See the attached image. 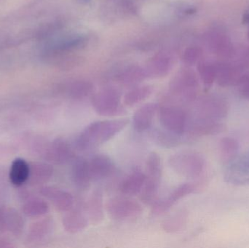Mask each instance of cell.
Wrapping results in <instances>:
<instances>
[{"label": "cell", "instance_id": "obj_1", "mask_svg": "<svg viewBox=\"0 0 249 248\" xmlns=\"http://www.w3.org/2000/svg\"><path fill=\"white\" fill-rule=\"evenodd\" d=\"M228 108L225 102L216 99L200 102L189 118L187 132L190 138L216 135L223 130L222 121L226 117Z\"/></svg>", "mask_w": 249, "mask_h": 248}, {"label": "cell", "instance_id": "obj_16", "mask_svg": "<svg viewBox=\"0 0 249 248\" xmlns=\"http://www.w3.org/2000/svg\"><path fill=\"white\" fill-rule=\"evenodd\" d=\"M89 222L97 225L105 218L104 212L103 193L99 189H94L89 195L84 205Z\"/></svg>", "mask_w": 249, "mask_h": 248}, {"label": "cell", "instance_id": "obj_36", "mask_svg": "<svg viewBox=\"0 0 249 248\" xmlns=\"http://www.w3.org/2000/svg\"><path fill=\"white\" fill-rule=\"evenodd\" d=\"M78 1L80 4H89V3H90V1H91V0H78Z\"/></svg>", "mask_w": 249, "mask_h": 248}, {"label": "cell", "instance_id": "obj_26", "mask_svg": "<svg viewBox=\"0 0 249 248\" xmlns=\"http://www.w3.org/2000/svg\"><path fill=\"white\" fill-rule=\"evenodd\" d=\"M239 149V143L235 138L231 137L222 138L219 143L221 160L229 164L238 157Z\"/></svg>", "mask_w": 249, "mask_h": 248}, {"label": "cell", "instance_id": "obj_3", "mask_svg": "<svg viewBox=\"0 0 249 248\" xmlns=\"http://www.w3.org/2000/svg\"><path fill=\"white\" fill-rule=\"evenodd\" d=\"M170 167L178 176L190 179H200L206 171L204 157L195 151H180L168 159Z\"/></svg>", "mask_w": 249, "mask_h": 248}, {"label": "cell", "instance_id": "obj_33", "mask_svg": "<svg viewBox=\"0 0 249 248\" xmlns=\"http://www.w3.org/2000/svg\"><path fill=\"white\" fill-rule=\"evenodd\" d=\"M199 55H200V51H199L197 48H188V49L184 52V62L187 63V64H193V63L196 62V60L198 58Z\"/></svg>", "mask_w": 249, "mask_h": 248}, {"label": "cell", "instance_id": "obj_32", "mask_svg": "<svg viewBox=\"0 0 249 248\" xmlns=\"http://www.w3.org/2000/svg\"><path fill=\"white\" fill-rule=\"evenodd\" d=\"M200 74H201L202 80L206 86L211 85L213 83L215 78L214 72L212 68L209 67H203L200 69Z\"/></svg>", "mask_w": 249, "mask_h": 248}, {"label": "cell", "instance_id": "obj_17", "mask_svg": "<svg viewBox=\"0 0 249 248\" xmlns=\"http://www.w3.org/2000/svg\"><path fill=\"white\" fill-rule=\"evenodd\" d=\"M158 106L157 103H146L134 112L133 125L135 131L142 132L150 129L158 113Z\"/></svg>", "mask_w": 249, "mask_h": 248}, {"label": "cell", "instance_id": "obj_13", "mask_svg": "<svg viewBox=\"0 0 249 248\" xmlns=\"http://www.w3.org/2000/svg\"><path fill=\"white\" fill-rule=\"evenodd\" d=\"M63 217L62 224L64 230L67 233L74 234L86 230L89 224L85 208L79 205L73 207L70 211L65 212Z\"/></svg>", "mask_w": 249, "mask_h": 248}, {"label": "cell", "instance_id": "obj_25", "mask_svg": "<svg viewBox=\"0 0 249 248\" xmlns=\"http://www.w3.org/2000/svg\"><path fill=\"white\" fill-rule=\"evenodd\" d=\"M160 182V179L146 176L144 186L142 192H140L141 200L145 205L152 206L159 199L158 194H159Z\"/></svg>", "mask_w": 249, "mask_h": 248}, {"label": "cell", "instance_id": "obj_15", "mask_svg": "<svg viewBox=\"0 0 249 248\" xmlns=\"http://www.w3.org/2000/svg\"><path fill=\"white\" fill-rule=\"evenodd\" d=\"M71 179L74 186L79 190L86 191L89 189L92 179L87 160L82 157H75L73 159Z\"/></svg>", "mask_w": 249, "mask_h": 248}, {"label": "cell", "instance_id": "obj_10", "mask_svg": "<svg viewBox=\"0 0 249 248\" xmlns=\"http://www.w3.org/2000/svg\"><path fill=\"white\" fill-rule=\"evenodd\" d=\"M225 180L235 186L249 184V151L240 157L238 156L228 164Z\"/></svg>", "mask_w": 249, "mask_h": 248}, {"label": "cell", "instance_id": "obj_30", "mask_svg": "<svg viewBox=\"0 0 249 248\" xmlns=\"http://www.w3.org/2000/svg\"><path fill=\"white\" fill-rule=\"evenodd\" d=\"M153 88L145 85L136 87L127 92L124 96V103L127 106H134L147 99L152 95Z\"/></svg>", "mask_w": 249, "mask_h": 248}, {"label": "cell", "instance_id": "obj_8", "mask_svg": "<svg viewBox=\"0 0 249 248\" xmlns=\"http://www.w3.org/2000/svg\"><path fill=\"white\" fill-rule=\"evenodd\" d=\"M40 151L45 160L55 164H64L75 157L72 147L64 138H57L51 142L45 143Z\"/></svg>", "mask_w": 249, "mask_h": 248}, {"label": "cell", "instance_id": "obj_23", "mask_svg": "<svg viewBox=\"0 0 249 248\" xmlns=\"http://www.w3.org/2000/svg\"><path fill=\"white\" fill-rule=\"evenodd\" d=\"M30 171V166L26 160L22 158L14 160L10 167L9 179L13 186H21L28 182Z\"/></svg>", "mask_w": 249, "mask_h": 248}, {"label": "cell", "instance_id": "obj_22", "mask_svg": "<svg viewBox=\"0 0 249 248\" xmlns=\"http://www.w3.org/2000/svg\"><path fill=\"white\" fill-rule=\"evenodd\" d=\"M152 141L159 147L171 149L178 147L182 143L183 136L169 132L165 129L155 128L149 133Z\"/></svg>", "mask_w": 249, "mask_h": 248}, {"label": "cell", "instance_id": "obj_5", "mask_svg": "<svg viewBox=\"0 0 249 248\" xmlns=\"http://www.w3.org/2000/svg\"><path fill=\"white\" fill-rule=\"evenodd\" d=\"M106 209L111 218L119 221L136 219L143 213L142 205L126 195L109 199L107 202Z\"/></svg>", "mask_w": 249, "mask_h": 248}, {"label": "cell", "instance_id": "obj_21", "mask_svg": "<svg viewBox=\"0 0 249 248\" xmlns=\"http://www.w3.org/2000/svg\"><path fill=\"white\" fill-rule=\"evenodd\" d=\"M171 68V61L168 55L158 54L151 58L145 70L147 76L152 77H163L169 73Z\"/></svg>", "mask_w": 249, "mask_h": 248}, {"label": "cell", "instance_id": "obj_34", "mask_svg": "<svg viewBox=\"0 0 249 248\" xmlns=\"http://www.w3.org/2000/svg\"><path fill=\"white\" fill-rule=\"evenodd\" d=\"M241 92L244 97L249 99V79L241 82Z\"/></svg>", "mask_w": 249, "mask_h": 248}, {"label": "cell", "instance_id": "obj_27", "mask_svg": "<svg viewBox=\"0 0 249 248\" xmlns=\"http://www.w3.org/2000/svg\"><path fill=\"white\" fill-rule=\"evenodd\" d=\"M147 77L146 71L138 66H129L120 71L117 80L122 84L130 85L143 81Z\"/></svg>", "mask_w": 249, "mask_h": 248}, {"label": "cell", "instance_id": "obj_18", "mask_svg": "<svg viewBox=\"0 0 249 248\" xmlns=\"http://www.w3.org/2000/svg\"><path fill=\"white\" fill-rule=\"evenodd\" d=\"M146 180V175L140 169H135L121 182L120 191L126 196H134L142 192Z\"/></svg>", "mask_w": 249, "mask_h": 248}, {"label": "cell", "instance_id": "obj_9", "mask_svg": "<svg viewBox=\"0 0 249 248\" xmlns=\"http://www.w3.org/2000/svg\"><path fill=\"white\" fill-rule=\"evenodd\" d=\"M196 77L189 72L177 74L170 83V90L176 97L185 102L195 100L197 89Z\"/></svg>", "mask_w": 249, "mask_h": 248}, {"label": "cell", "instance_id": "obj_31", "mask_svg": "<svg viewBox=\"0 0 249 248\" xmlns=\"http://www.w3.org/2000/svg\"><path fill=\"white\" fill-rule=\"evenodd\" d=\"M146 176L162 179V162L160 156L156 152L149 154L146 160Z\"/></svg>", "mask_w": 249, "mask_h": 248}, {"label": "cell", "instance_id": "obj_6", "mask_svg": "<svg viewBox=\"0 0 249 248\" xmlns=\"http://www.w3.org/2000/svg\"><path fill=\"white\" fill-rule=\"evenodd\" d=\"M95 112L102 116L123 115L126 111L121 102V95L114 88H106L96 93L92 98Z\"/></svg>", "mask_w": 249, "mask_h": 248}, {"label": "cell", "instance_id": "obj_2", "mask_svg": "<svg viewBox=\"0 0 249 248\" xmlns=\"http://www.w3.org/2000/svg\"><path fill=\"white\" fill-rule=\"evenodd\" d=\"M129 124V119L96 121L86 126L74 141L79 151H87L116 136Z\"/></svg>", "mask_w": 249, "mask_h": 248}, {"label": "cell", "instance_id": "obj_29", "mask_svg": "<svg viewBox=\"0 0 249 248\" xmlns=\"http://www.w3.org/2000/svg\"><path fill=\"white\" fill-rule=\"evenodd\" d=\"M23 214L30 218H37L45 215L49 211L48 203L39 198H32L23 204Z\"/></svg>", "mask_w": 249, "mask_h": 248}, {"label": "cell", "instance_id": "obj_11", "mask_svg": "<svg viewBox=\"0 0 249 248\" xmlns=\"http://www.w3.org/2000/svg\"><path fill=\"white\" fill-rule=\"evenodd\" d=\"M40 193L58 211L67 212L74 207V196L64 189L55 186H44L41 189Z\"/></svg>", "mask_w": 249, "mask_h": 248}, {"label": "cell", "instance_id": "obj_19", "mask_svg": "<svg viewBox=\"0 0 249 248\" xmlns=\"http://www.w3.org/2000/svg\"><path fill=\"white\" fill-rule=\"evenodd\" d=\"M54 229L53 218H46L34 223L28 231L26 240L29 243H39L48 238Z\"/></svg>", "mask_w": 249, "mask_h": 248}, {"label": "cell", "instance_id": "obj_4", "mask_svg": "<svg viewBox=\"0 0 249 248\" xmlns=\"http://www.w3.org/2000/svg\"><path fill=\"white\" fill-rule=\"evenodd\" d=\"M157 115L161 125L166 131L180 136L187 132L188 114L181 107L171 104L159 105Z\"/></svg>", "mask_w": 249, "mask_h": 248}, {"label": "cell", "instance_id": "obj_7", "mask_svg": "<svg viewBox=\"0 0 249 248\" xmlns=\"http://www.w3.org/2000/svg\"><path fill=\"white\" fill-rule=\"evenodd\" d=\"M202 182H193L182 183L177 186L163 199H158L152 205V214L160 215L169 211L176 203L191 194L196 193L201 187Z\"/></svg>", "mask_w": 249, "mask_h": 248}, {"label": "cell", "instance_id": "obj_14", "mask_svg": "<svg viewBox=\"0 0 249 248\" xmlns=\"http://www.w3.org/2000/svg\"><path fill=\"white\" fill-rule=\"evenodd\" d=\"M92 181L110 177L115 171V165L110 157L105 154H96L89 161Z\"/></svg>", "mask_w": 249, "mask_h": 248}, {"label": "cell", "instance_id": "obj_24", "mask_svg": "<svg viewBox=\"0 0 249 248\" xmlns=\"http://www.w3.org/2000/svg\"><path fill=\"white\" fill-rule=\"evenodd\" d=\"M188 220V212L181 209L168 216L162 222V227L165 232L174 234L181 231L185 227Z\"/></svg>", "mask_w": 249, "mask_h": 248}, {"label": "cell", "instance_id": "obj_12", "mask_svg": "<svg viewBox=\"0 0 249 248\" xmlns=\"http://www.w3.org/2000/svg\"><path fill=\"white\" fill-rule=\"evenodd\" d=\"M24 227V221L20 214L10 207L0 208V230L9 232L14 236H19Z\"/></svg>", "mask_w": 249, "mask_h": 248}, {"label": "cell", "instance_id": "obj_35", "mask_svg": "<svg viewBox=\"0 0 249 248\" xmlns=\"http://www.w3.org/2000/svg\"><path fill=\"white\" fill-rule=\"evenodd\" d=\"M12 247V245L9 244L7 242L2 241L0 240V248H10Z\"/></svg>", "mask_w": 249, "mask_h": 248}, {"label": "cell", "instance_id": "obj_20", "mask_svg": "<svg viewBox=\"0 0 249 248\" xmlns=\"http://www.w3.org/2000/svg\"><path fill=\"white\" fill-rule=\"evenodd\" d=\"M30 166L28 182L32 186L45 184L53 174V167L49 163H34Z\"/></svg>", "mask_w": 249, "mask_h": 248}, {"label": "cell", "instance_id": "obj_28", "mask_svg": "<svg viewBox=\"0 0 249 248\" xmlns=\"http://www.w3.org/2000/svg\"><path fill=\"white\" fill-rule=\"evenodd\" d=\"M93 91V85L86 80H75L69 85L67 94L74 100H82L89 97Z\"/></svg>", "mask_w": 249, "mask_h": 248}]
</instances>
